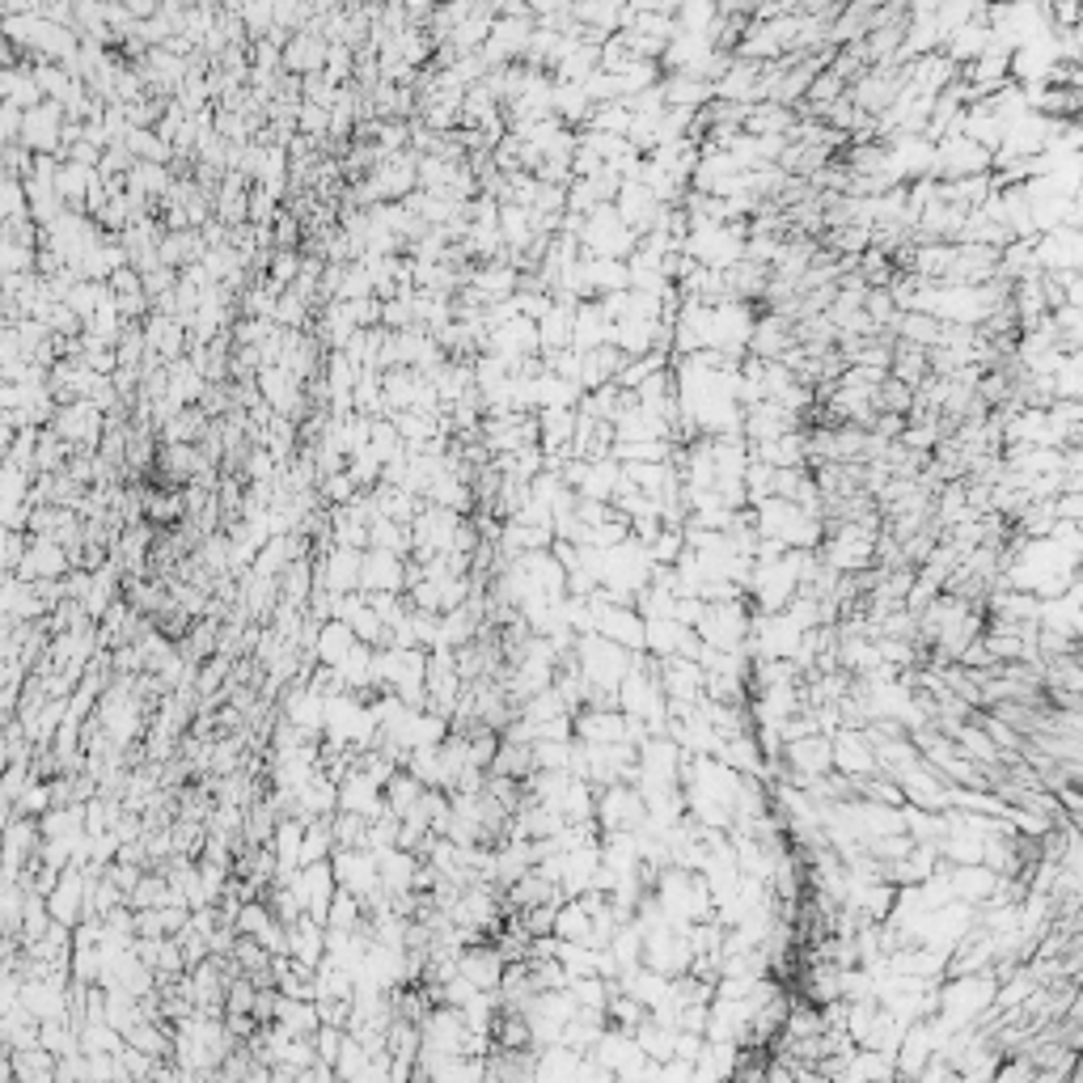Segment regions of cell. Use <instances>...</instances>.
<instances>
[{
	"mask_svg": "<svg viewBox=\"0 0 1083 1083\" xmlns=\"http://www.w3.org/2000/svg\"><path fill=\"white\" fill-rule=\"evenodd\" d=\"M796 758H800V766H804V770H813V766H817V770H826V766H829V749L822 745V741H800V745H796Z\"/></svg>",
	"mask_w": 1083,
	"mask_h": 1083,
	"instance_id": "1",
	"label": "cell"
}]
</instances>
